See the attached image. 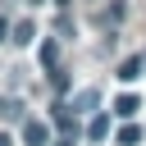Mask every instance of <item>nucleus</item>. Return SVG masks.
I'll use <instances>...</instances> for the list:
<instances>
[{
	"label": "nucleus",
	"instance_id": "nucleus-1",
	"mask_svg": "<svg viewBox=\"0 0 146 146\" xmlns=\"http://www.w3.org/2000/svg\"><path fill=\"white\" fill-rule=\"evenodd\" d=\"M23 141H27V146H46V141H50V128H46L41 119H27V123H23Z\"/></svg>",
	"mask_w": 146,
	"mask_h": 146
},
{
	"label": "nucleus",
	"instance_id": "nucleus-2",
	"mask_svg": "<svg viewBox=\"0 0 146 146\" xmlns=\"http://www.w3.org/2000/svg\"><path fill=\"white\" fill-rule=\"evenodd\" d=\"M141 68H146V59H137V55H132V59H123V64H119V78H123V82H132V78H141Z\"/></svg>",
	"mask_w": 146,
	"mask_h": 146
},
{
	"label": "nucleus",
	"instance_id": "nucleus-3",
	"mask_svg": "<svg viewBox=\"0 0 146 146\" xmlns=\"http://www.w3.org/2000/svg\"><path fill=\"white\" fill-rule=\"evenodd\" d=\"M87 137H91V141H105V137H110V119H105V114H96V119L87 123Z\"/></svg>",
	"mask_w": 146,
	"mask_h": 146
},
{
	"label": "nucleus",
	"instance_id": "nucleus-4",
	"mask_svg": "<svg viewBox=\"0 0 146 146\" xmlns=\"http://www.w3.org/2000/svg\"><path fill=\"white\" fill-rule=\"evenodd\" d=\"M137 110H141V100H137V96H119V100H114V114H123V119H132Z\"/></svg>",
	"mask_w": 146,
	"mask_h": 146
},
{
	"label": "nucleus",
	"instance_id": "nucleus-5",
	"mask_svg": "<svg viewBox=\"0 0 146 146\" xmlns=\"http://www.w3.org/2000/svg\"><path fill=\"white\" fill-rule=\"evenodd\" d=\"M32 36H36V23H18V27H14V36H9V41H14V46H27V41H32Z\"/></svg>",
	"mask_w": 146,
	"mask_h": 146
},
{
	"label": "nucleus",
	"instance_id": "nucleus-6",
	"mask_svg": "<svg viewBox=\"0 0 146 146\" xmlns=\"http://www.w3.org/2000/svg\"><path fill=\"white\" fill-rule=\"evenodd\" d=\"M55 123H59V128H64V132H68V137H78V119H73V114H68V110H64V105H59V110H55Z\"/></svg>",
	"mask_w": 146,
	"mask_h": 146
},
{
	"label": "nucleus",
	"instance_id": "nucleus-7",
	"mask_svg": "<svg viewBox=\"0 0 146 146\" xmlns=\"http://www.w3.org/2000/svg\"><path fill=\"white\" fill-rule=\"evenodd\" d=\"M55 59H59V46H55V41H41V64H46L50 73H55Z\"/></svg>",
	"mask_w": 146,
	"mask_h": 146
},
{
	"label": "nucleus",
	"instance_id": "nucleus-8",
	"mask_svg": "<svg viewBox=\"0 0 146 146\" xmlns=\"http://www.w3.org/2000/svg\"><path fill=\"white\" fill-rule=\"evenodd\" d=\"M119 141H123V146H137V141H141V128H119Z\"/></svg>",
	"mask_w": 146,
	"mask_h": 146
},
{
	"label": "nucleus",
	"instance_id": "nucleus-9",
	"mask_svg": "<svg viewBox=\"0 0 146 146\" xmlns=\"http://www.w3.org/2000/svg\"><path fill=\"white\" fill-rule=\"evenodd\" d=\"M73 105H78V110H91V105H96V91H91V87H87V91H78V100H73Z\"/></svg>",
	"mask_w": 146,
	"mask_h": 146
},
{
	"label": "nucleus",
	"instance_id": "nucleus-10",
	"mask_svg": "<svg viewBox=\"0 0 146 146\" xmlns=\"http://www.w3.org/2000/svg\"><path fill=\"white\" fill-rule=\"evenodd\" d=\"M5 36H9V23H5V18H0V41H5Z\"/></svg>",
	"mask_w": 146,
	"mask_h": 146
},
{
	"label": "nucleus",
	"instance_id": "nucleus-11",
	"mask_svg": "<svg viewBox=\"0 0 146 146\" xmlns=\"http://www.w3.org/2000/svg\"><path fill=\"white\" fill-rule=\"evenodd\" d=\"M0 146H9V137H5V132H0Z\"/></svg>",
	"mask_w": 146,
	"mask_h": 146
},
{
	"label": "nucleus",
	"instance_id": "nucleus-12",
	"mask_svg": "<svg viewBox=\"0 0 146 146\" xmlns=\"http://www.w3.org/2000/svg\"><path fill=\"white\" fill-rule=\"evenodd\" d=\"M64 146H68V141H64Z\"/></svg>",
	"mask_w": 146,
	"mask_h": 146
},
{
	"label": "nucleus",
	"instance_id": "nucleus-13",
	"mask_svg": "<svg viewBox=\"0 0 146 146\" xmlns=\"http://www.w3.org/2000/svg\"><path fill=\"white\" fill-rule=\"evenodd\" d=\"M59 5H64V0H59Z\"/></svg>",
	"mask_w": 146,
	"mask_h": 146
}]
</instances>
